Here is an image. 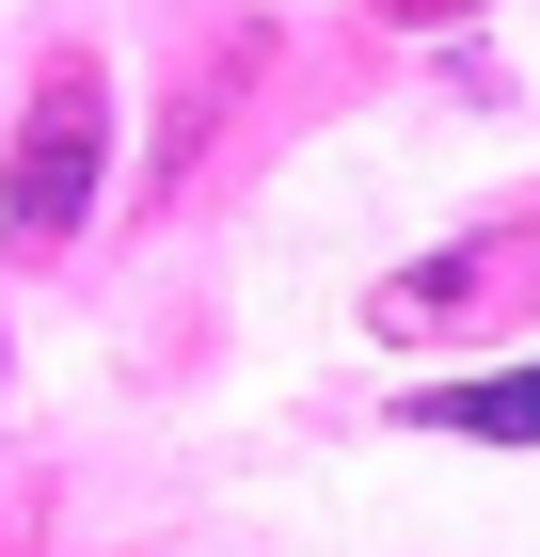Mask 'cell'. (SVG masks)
<instances>
[{
    "label": "cell",
    "mask_w": 540,
    "mask_h": 557,
    "mask_svg": "<svg viewBox=\"0 0 540 557\" xmlns=\"http://www.w3.org/2000/svg\"><path fill=\"white\" fill-rule=\"evenodd\" d=\"M96 191H112V81H96L80 48L33 81V112H16V160H0V239L16 256H80L96 239Z\"/></svg>",
    "instance_id": "6da1fadb"
},
{
    "label": "cell",
    "mask_w": 540,
    "mask_h": 557,
    "mask_svg": "<svg viewBox=\"0 0 540 557\" xmlns=\"http://www.w3.org/2000/svg\"><path fill=\"white\" fill-rule=\"evenodd\" d=\"M493 302H540V223H508V239H461V256H414L398 287L366 302L381 335H477Z\"/></svg>",
    "instance_id": "7a4b0ae2"
},
{
    "label": "cell",
    "mask_w": 540,
    "mask_h": 557,
    "mask_svg": "<svg viewBox=\"0 0 540 557\" xmlns=\"http://www.w3.org/2000/svg\"><path fill=\"white\" fill-rule=\"evenodd\" d=\"M429 430H477V446H540V367H493V383H445V398H414Z\"/></svg>",
    "instance_id": "3957f363"
},
{
    "label": "cell",
    "mask_w": 540,
    "mask_h": 557,
    "mask_svg": "<svg viewBox=\"0 0 540 557\" xmlns=\"http://www.w3.org/2000/svg\"><path fill=\"white\" fill-rule=\"evenodd\" d=\"M366 16H461V0H366Z\"/></svg>",
    "instance_id": "277c9868"
}]
</instances>
